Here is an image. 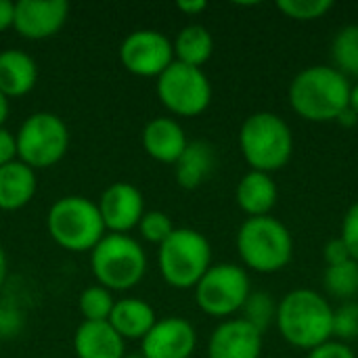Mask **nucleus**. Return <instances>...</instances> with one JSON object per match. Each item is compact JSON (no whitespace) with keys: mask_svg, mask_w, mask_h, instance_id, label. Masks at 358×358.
<instances>
[{"mask_svg":"<svg viewBox=\"0 0 358 358\" xmlns=\"http://www.w3.org/2000/svg\"><path fill=\"white\" fill-rule=\"evenodd\" d=\"M241 313H243V317H241L243 321H248L260 334H264V329L275 321L277 304H275L273 296H268L266 292H254V294H250Z\"/></svg>","mask_w":358,"mask_h":358,"instance_id":"bb28decb","label":"nucleus"},{"mask_svg":"<svg viewBox=\"0 0 358 358\" xmlns=\"http://www.w3.org/2000/svg\"><path fill=\"white\" fill-rule=\"evenodd\" d=\"M323 260L327 266H334V264H342L346 260H352L350 254H348V248L346 243L338 237V239H331L325 248H323Z\"/></svg>","mask_w":358,"mask_h":358,"instance_id":"72a5a7b5","label":"nucleus"},{"mask_svg":"<svg viewBox=\"0 0 358 358\" xmlns=\"http://www.w3.org/2000/svg\"><path fill=\"white\" fill-rule=\"evenodd\" d=\"M17 159V138L15 134L0 126V168Z\"/></svg>","mask_w":358,"mask_h":358,"instance_id":"f704fd0d","label":"nucleus"},{"mask_svg":"<svg viewBox=\"0 0 358 358\" xmlns=\"http://www.w3.org/2000/svg\"><path fill=\"white\" fill-rule=\"evenodd\" d=\"M331 0H279L277 8L296 21H317L331 10Z\"/></svg>","mask_w":358,"mask_h":358,"instance_id":"cd10ccee","label":"nucleus"},{"mask_svg":"<svg viewBox=\"0 0 358 358\" xmlns=\"http://www.w3.org/2000/svg\"><path fill=\"white\" fill-rule=\"evenodd\" d=\"M73 352L78 358H124L126 342L109 321H82L73 334Z\"/></svg>","mask_w":358,"mask_h":358,"instance_id":"f3484780","label":"nucleus"},{"mask_svg":"<svg viewBox=\"0 0 358 358\" xmlns=\"http://www.w3.org/2000/svg\"><path fill=\"white\" fill-rule=\"evenodd\" d=\"M197 346L195 327L182 317L157 319L151 331L141 340V357L191 358Z\"/></svg>","mask_w":358,"mask_h":358,"instance_id":"4468645a","label":"nucleus"},{"mask_svg":"<svg viewBox=\"0 0 358 358\" xmlns=\"http://www.w3.org/2000/svg\"><path fill=\"white\" fill-rule=\"evenodd\" d=\"M50 239L67 252H92L107 235L96 201L82 195L59 197L46 214Z\"/></svg>","mask_w":358,"mask_h":358,"instance_id":"39448f33","label":"nucleus"},{"mask_svg":"<svg viewBox=\"0 0 358 358\" xmlns=\"http://www.w3.org/2000/svg\"><path fill=\"white\" fill-rule=\"evenodd\" d=\"M172 48L174 61L201 69V65H206L214 52V38L206 25L191 23L176 34Z\"/></svg>","mask_w":358,"mask_h":358,"instance_id":"5701e85b","label":"nucleus"},{"mask_svg":"<svg viewBox=\"0 0 358 358\" xmlns=\"http://www.w3.org/2000/svg\"><path fill=\"white\" fill-rule=\"evenodd\" d=\"M214 166H216L214 147L206 141H193L187 145V149L174 164L176 185L185 191H195L208 180V176L214 172Z\"/></svg>","mask_w":358,"mask_h":358,"instance_id":"4be33fe9","label":"nucleus"},{"mask_svg":"<svg viewBox=\"0 0 358 358\" xmlns=\"http://www.w3.org/2000/svg\"><path fill=\"white\" fill-rule=\"evenodd\" d=\"M157 323V315L149 302L143 298H122L115 302L109 325L122 336L124 342L128 340H143L151 327Z\"/></svg>","mask_w":358,"mask_h":358,"instance_id":"412c9836","label":"nucleus"},{"mask_svg":"<svg viewBox=\"0 0 358 358\" xmlns=\"http://www.w3.org/2000/svg\"><path fill=\"white\" fill-rule=\"evenodd\" d=\"M334 67L348 76L358 78V23L344 25L331 42Z\"/></svg>","mask_w":358,"mask_h":358,"instance_id":"393cba45","label":"nucleus"},{"mask_svg":"<svg viewBox=\"0 0 358 358\" xmlns=\"http://www.w3.org/2000/svg\"><path fill=\"white\" fill-rule=\"evenodd\" d=\"M340 239L346 243L350 258L358 262V201L348 208L344 220H342V235Z\"/></svg>","mask_w":358,"mask_h":358,"instance_id":"7c9ffc66","label":"nucleus"},{"mask_svg":"<svg viewBox=\"0 0 358 358\" xmlns=\"http://www.w3.org/2000/svg\"><path fill=\"white\" fill-rule=\"evenodd\" d=\"M124 358H145V357H141V355H126Z\"/></svg>","mask_w":358,"mask_h":358,"instance_id":"a19ab883","label":"nucleus"},{"mask_svg":"<svg viewBox=\"0 0 358 358\" xmlns=\"http://www.w3.org/2000/svg\"><path fill=\"white\" fill-rule=\"evenodd\" d=\"M38 82V65L31 55L6 48L0 52V92L6 99H19L34 90Z\"/></svg>","mask_w":358,"mask_h":358,"instance_id":"6ab92c4d","label":"nucleus"},{"mask_svg":"<svg viewBox=\"0 0 358 358\" xmlns=\"http://www.w3.org/2000/svg\"><path fill=\"white\" fill-rule=\"evenodd\" d=\"M252 294L250 277L239 264H212L195 285V302L201 313L216 319H227L239 313Z\"/></svg>","mask_w":358,"mask_h":358,"instance_id":"1a4fd4ad","label":"nucleus"},{"mask_svg":"<svg viewBox=\"0 0 358 358\" xmlns=\"http://www.w3.org/2000/svg\"><path fill=\"white\" fill-rule=\"evenodd\" d=\"M138 233L141 237L147 241V243H155V245H162L170 235L172 231L176 229L172 218L162 212V210H151V212H145L141 222H138Z\"/></svg>","mask_w":358,"mask_h":358,"instance_id":"c85d7f7f","label":"nucleus"},{"mask_svg":"<svg viewBox=\"0 0 358 358\" xmlns=\"http://www.w3.org/2000/svg\"><path fill=\"white\" fill-rule=\"evenodd\" d=\"M23 325V315L19 308L10 306L6 300H0V338H13Z\"/></svg>","mask_w":358,"mask_h":358,"instance_id":"2f4dec72","label":"nucleus"},{"mask_svg":"<svg viewBox=\"0 0 358 358\" xmlns=\"http://www.w3.org/2000/svg\"><path fill=\"white\" fill-rule=\"evenodd\" d=\"M17 159L31 170L59 164L69 149V128L52 111H36L23 120L17 134Z\"/></svg>","mask_w":358,"mask_h":358,"instance_id":"6e6552de","label":"nucleus"},{"mask_svg":"<svg viewBox=\"0 0 358 358\" xmlns=\"http://www.w3.org/2000/svg\"><path fill=\"white\" fill-rule=\"evenodd\" d=\"M289 105L306 122H338L350 105V82L336 67L313 65L289 84Z\"/></svg>","mask_w":358,"mask_h":358,"instance_id":"f257e3e1","label":"nucleus"},{"mask_svg":"<svg viewBox=\"0 0 358 358\" xmlns=\"http://www.w3.org/2000/svg\"><path fill=\"white\" fill-rule=\"evenodd\" d=\"M159 103L178 117H197L212 103L210 78L199 67L174 61L155 84Z\"/></svg>","mask_w":358,"mask_h":358,"instance_id":"9d476101","label":"nucleus"},{"mask_svg":"<svg viewBox=\"0 0 358 358\" xmlns=\"http://www.w3.org/2000/svg\"><path fill=\"white\" fill-rule=\"evenodd\" d=\"M38 191L36 170L15 159L0 168V210L17 212L25 208Z\"/></svg>","mask_w":358,"mask_h":358,"instance_id":"aec40b11","label":"nucleus"},{"mask_svg":"<svg viewBox=\"0 0 358 358\" xmlns=\"http://www.w3.org/2000/svg\"><path fill=\"white\" fill-rule=\"evenodd\" d=\"M69 17L65 0H19L15 2L13 29L25 40H48L57 36Z\"/></svg>","mask_w":358,"mask_h":358,"instance_id":"f8f14e48","label":"nucleus"},{"mask_svg":"<svg viewBox=\"0 0 358 358\" xmlns=\"http://www.w3.org/2000/svg\"><path fill=\"white\" fill-rule=\"evenodd\" d=\"M212 266V245L195 229H174L159 245L157 268L162 279L174 289H195Z\"/></svg>","mask_w":358,"mask_h":358,"instance_id":"0eeeda50","label":"nucleus"},{"mask_svg":"<svg viewBox=\"0 0 358 358\" xmlns=\"http://www.w3.org/2000/svg\"><path fill=\"white\" fill-rule=\"evenodd\" d=\"M103 224L107 233L128 235L134 231L145 214V199L143 193L130 182H113L96 201Z\"/></svg>","mask_w":358,"mask_h":358,"instance_id":"ddd939ff","label":"nucleus"},{"mask_svg":"<svg viewBox=\"0 0 358 358\" xmlns=\"http://www.w3.org/2000/svg\"><path fill=\"white\" fill-rule=\"evenodd\" d=\"M275 323L287 344L308 352L334 338V308L313 289L285 294L277 304Z\"/></svg>","mask_w":358,"mask_h":358,"instance_id":"f03ea898","label":"nucleus"},{"mask_svg":"<svg viewBox=\"0 0 358 358\" xmlns=\"http://www.w3.org/2000/svg\"><path fill=\"white\" fill-rule=\"evenodd\" d=\"M6 275H8V260H6V252L4 248L0 245V287L4 285L6 281Z\"/></svg>","mask_w":358,"mask_h":358,"instance_id":"4c0bfd02","label":"nucleus"},{"mask_svg":"<svg viewBox=\"0 0 358 358\" xmlns=\"http://www.w3.org/2000/svg\"><path fill=\"white\" fill-rule=\"evenodd\" d=\"M348 109L357 115L358 120V82L355 86H350V105H348Z\"/></svg>","mask_w":358,"mask_h":358,"instance_id":"58836bf2","label":"nucleus"},{"mask_svg":"<svg viewBox=\"0 0 358 358\" xmlns=\"http://www.w3.org/2000/svg\"><path fill=\"white\" fill-rule=\"evenodd\" d=\"M323 285L331 298L342 302H352L358 296V262L346 260L342 264H334L325 268Z\"/></svg>","mask_w":358,"mask_h":358,"instance_id":"b1692460","label":"nucleus"},{"mask_svg":"<svg viewBox=\"0 0 358 358\" xmlns=\"http://www.w3.org/2000/svg\"><path fill=\"white\" fill-rule=\"evenodd\" d=\"M176 8L180 13H185V15L195 17V15H199V13H203L208 8V2H203V0H178Z\"/></svg>","mask_w":358,"mask_h":358,"instance_id":"e433bc0d","label":"nucleus"},{"mask_svg":"<svg viewBox=\"0 0 358 358\" xmlns=\"http://www.w3.org/2000/svg\"><path fill=\"white\" fill-rule=\"evenodd\" d=\"M239 149L252 170L273 174L289 164L294 155V134L287 122L277 113L258 111L241 124Z\"/></svg>","mask_w":358,"mask_h":358,"instance_id":"7ed1b4c3","label":"nucleus"},{"mask_svg":"<svg viewBox=\"0 0 358 358\" xmlns=\"http://www.w3.org/2000/svg\"><path fill=\"white\" fill-rule=\"evenodd\" d=\"M126 71L138 78H159L174 63L172 40L157 29H134L120 46Z\"/></svg>","mask_w":358,"mask_h":358,"instance_id":"9b49d317","label":"nucleus"},{"mask_svg":"<svg viewBox=\"0 0 358 358\" xmlns=\"http://www.w3.org/2000/svg\"><path fill=\"white\" fill-rule=\"evenodd\" d=\"M141 143L145 153L159 164H176L189 141L185 128L172 117H153L145 124Z\"/></svg>","mask_w":358,"mask_h":358,"instance_id":"dca6fc26","label":"nucleus"},{"mask_svg":"<svg viewBox=\"0 0 358 358\" xmlns=\"http://www.w3.org/2000/svg\"><path fill=\"white\" fill-rule=\"evenodd\" d=\"M334 336L338 342H350L358 338V302H344L334 310Z\"/></svg>","mask_w":358,"mask_h":358,"instance_id":"c756f323","label":"nucleus"},{"mask_svg":"<svg viewBox=\"0 0 358 358\" xmlns=\"http://www.w3.org/2000/svg\"><path fill=\"white\" fill-rule=\"evenodd\" d=\"M90 271L96 285L109 292H128L143 281L147 254L134 237L107 233L90 252Z\"/></svg>","mask_w":358,"mask_h":358,"instance_id":"423d86ee","label":"nucleus"},{"mask_svg":"<svg viewBox=\"0 0 358 358\" xmlns=\"http://www.w3.org/2000/svg\"><path fill=\"white\" fill-rule=\"evenodd\" d=\"M306 358H357L352 348L344 342H338V340H329L317 348H313L308 352Z\"/></svg>","mask_w":358,"mask_h":358,"instance_id":"473e14b6","label":"nucleus"},{"mask_svg":"<svg viewBox=\"0 0 358 358\" xmlns=\"http://www.w3.org/2000/svg\"><path fill=\"white\" fill-rule=\"evenodd\" d=\"M237 252L241 262L260 275L283 271L294 256V237L289 229L273 218H248L237 231Z\"/></svg>","mask_w":358,"mask_h":358,"instance_id":"20e7f679","label":"nucleus"},{"mask_svg":"<svg viewBox=\"0 0 358 358\" xmlns=\"http://www.w3.org/2000/svg\"><path fill=\"white\" fill-rule=\"evenodd\" d=\"M262 334L243 319L222 321L210 336L208 358H260Z\"/></svg>","mask_w":358,"mask_h":358,"instance_id":"2eb2a0df","label":"nucleus"},{"mask_svg":"<svg viewBox=\"0 0 358 358\" xmlns=\"http://www.w3.org/2000/svg\"><path fill=\"white\" fill-rule=\"evenodd\" d=\"M13 21H15V2L0 0V31L10 29Z\"/></svg>","mask_w":358,"mask_h":358,"instance_id":"c9c22d12","label":"nucleus"},{"mask_svg":"<svg viewBox=\"0 0 358 358\" xmlns=\"http://www.w3.org/2000/svg\"><path fill=\"white\" fill-rule=\"evenodd\" d=\"M115 306L113 292L105 289L103 285H90L86 287L78 298V310L84 317V321H109L111 310Z\"/></svg>","mask_w":358,"mask_h":358,"instance_id":"a878e982","label":"nucleus"},{"mask_svg":"<svg viewBox=\"0 0 358 358\" xmlns=\"http://www.w3.org/2000/svg\"><path fill=\"white\" fill-rule=\"evenodd\" d=\"M6 117H8V99L0 92V126H4Z\"/></svg>","mask_w":358,"mask_h":358,"instance_id":"ea45409f","label":"nucleus"},{"mask_svg":"<svg viewBox=\"0 0 358 358\" xmlns=\"http://www.w3.org/2000/svg\"><path fill=\"white\" fill-rule=\"evenodd\" d=\"M279 191L271 174L266 172H256L250 170L248 174L241 176L237 191H235V201L241 212H245L250 218L258 216H271V210L277 206Z\"/></svg>","mask_w":358,"mask_h":358,"instance_id":"a211bd4d","label":"nucleus"}]
</instances>
